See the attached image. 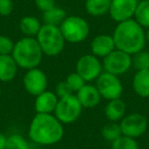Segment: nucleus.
<instances>
[{"instance_id": "f257e3e1", "label": "nucleus", "mask_w": 149, "mask_h": 149, "mask_svg": "<svg viewBox=\"0 0 149 149\" xmlns=\"http://www.w3.org/2000/svg\"><path fill=\"white\" fill-rule=\"evenodd\" d=\"M28 134L36 144L54 145L63 137V124L51 113H36L30 123Z\"/></svg>"}, {"instance_id": "20e7f679", "label": "nucleus", "mask_w": 149, "mask_h": 149, "mask_svg": "<svg viewBox=\"0 0 149 149\" xmlns=\"http://www.w3.org/2000/svg\"><path fill=\"white\" fill-rule=\"evenodd\" d=\"M36 39L41 47L43 54L47 56L59 55L65 46L63 35L59 27L56 26L43 24L41 30L36 36Z\"/></svg>"}, {"instance_id": "b1692460", "label": "nucleus", "mask_w": 149, "mask_h": 149, "mask_svg": "<svg viewBox=\"0 0 149 149\" xmlns=\"http://www.w3.org/2000/svg\"><path fill=\"white\" fill-rule=\"evenodd\" d=\"M132 66L137 70H149V52L141 50L132 55Z\"/></svg>"}, {"instance_id": "ddd939ff", "label": "nucleus", "mask_w": 149, "mask_h": 149, "mask_svg": "<svg viewBox=\"0 0 149 149\" xmlns=\"http://www.w3.org/2000/svg\"><path fill=\"white\" fill-rule=\"evenodd\" d=\"M90 47L93 55L98 58H104L116 49V44H114L112 35L100 34L93 38Z\"/></svg>"}, {"instance_id": "1a4fd4ad", "label": "nucleus", "mask_w": 149, "mask_h": 149, "mask_svg": "<svg viewBox=\"0 0 149 149\" xmlns=\"http://www.w3.org/2000/svg\"><path fill=\"white\" fill-rule=\"evenodd\" d=\"M120 127L124 136L136 139L141 137L147 131L148 120L144 114L133 112L125 116L120 120Z\"/></svg>"}, {"instance_id": "423d86ee", "label": "nucleus", "mask_w": 149, "mask_h": 149, "mask_svg": "<svg viewBox=\"0 0 149 149\" xmlns=\"http://www.w3.org/2000/svg\"><path fill=\"white\" fill-rule=\"evenodd\" d=\"M83 110L76 94H72L63 98H59L54 110V116L61 124L68 125L76 122L80 118Z\"/></svg>"}, {"instance_id": "f3484780", "label": "nucleus", "mask_w": 149, "mask_h": 149, "mask_svg": "<svg viewBox=\"0 0 149 149\" xmlns=\"http://www.w3.org/2000/svg\"><path fill=\"white\" fill-rule=\"evenodd\" d=\"M17 66L13 55H0V82H10L17 72Z\"/></svg>"}, {"instance_id": "9d476101", "label": "nucleus", "mask_w": 149, "mask_h": 149, "mask_svg": "<svg viewBox=\"0 0 149 149\" xmlns=\"http://www.w3.org/2000/svg\"><path fill=\"white\" fill-rule=\"evenodd\" d=\"M103 70L101 61L93 54H85L78 59L76 72L83 78L85 82L96 81Z\"/></svg>"}, {"instance_id": "aec40b11", "label": "nucleus", "mask_w": 149, "mask_h": 149, "mask_svg": "<svg viewBox=\"0 0 149 149\" xmlns=\"http://www.w3.org/2000/svg\"><path fill=\"white\" fill-rule=\"evenodd\" d=\"M111 0H86L85 8L92 17H101L109 11Z\"/></svg>"}, {"instance_id": "7c9ffc66", "label": "nucleus", "mask_w": 149, "mask_h": 149, "mask_svg": "<svg viewBox=\"0 0 149 149\" xmlns=\"http://www.w3.org/2000/svg\"><path fill=\"white\" fill-rule=\"evenodd\" d=\"M34 1H35L36 7L42 13H45V11L56 6L55 0H34Z\"/></svg>"}, {"instance_id": "72a5a7b5", "label": "nucleus", "mask_w": 149, "mask_h": 149, "mask_svg": "<svg viewBox=\"0 0 149 149\" xmlns=\"http://www.w3.org/2000/svg\"><path fill=\"white\" fill-rule=\"evenodd\" d=\"M0 97H1V88H0Z\"/></svg>"}, {"instance_id": "6e6552de", "label": "nucleus", "mask_w": 149, "mask_h": 149, "mask_svg": "<svg viewBox=\"0 0 149 149\" xmlns=\"http://www.w3.org/2000/svg\"><path fill=\"white\" fill-rule=\"evenodd\" d=\"M102 66L104 72L118 77L120 74H126L132 68V55L122 50L114 49L111 53L103 58Z\"/></svg>"}, {"instance_id": "4be33fe9", "label": "nucleus", "mask_w": 149, "mask_h": 149, "mask_svg": "<svg viewBox=\"0 0 149 149\" xmlns=\"http://www.w3.org/2000/svg\"><path fill=\"white\" fill-rule=\"evenodd\" d=\"M135 21L143 28H149V0H141L138 2L136 11H135Z\"/></svg>"}, {"instance_id": "6ab92c4d", "label": "nucleus", "mask_w": 149, "mask_h": 149, "mask_svg": "<svg viewBox=\"0 0 149 149\" xmlns=\"http://www.w3.org/2000/svg\"><path fill=\"white\" fill-rule=\"evenodd\" d=\"M41 28V22L33 15H26L19 21V30L25 37L36 38Z\"/></svg>"}, {"instance_id": "a211bd4d", "label": "nucleus", "mask_w": 149, "mask_h": 149, "mask_svg": "<svg viewBox=\"0 0 149 149\" xmlns=\"http://www.w3.org/2000/svg\"><path fill=\"white\" fill-rule=\"evenodd\" d=\"M133 89L142 98L149 97V70H137L133 77Z\"/></svg>"}, {"instance_id": "f8f14e48", "label": "nucleus", "mask_w": 149, "mask_h": 149, "mask_svg": "<svg viewBox=\"0 0 149 149\" xmlns=\"http://www.w3.org/2000/svg\"><path fill=\"white\" fill-rule=\"evenodd\" d=\"M138 2V0H111L108 13L116 23L128 21L134 17Z\"/></svg>"}, {"instance_id": "dca6fc26", "label": "nucleus", "mask_w": 149, "mask_h": 149, "mask_svg": "<svg viewBox=\"0 0 149 149\" xmlns=\"http://www.w3.org/2000/svg\"><path fill=\"white\" fill-rule=\"evenodd\" d=\"M104 114L109 122L116 123L118 120L120 122V120L126 116V103H125V101L122 98L108 100L107 104L104 107Z\"/></svg>"}, {"instance_id": "2f4dec72", "label": "nucleus", "mask_w": 149, "mask_h": 149, "mask_svg": "<svg viewBox=\"0 0 149 149\" xmlns=\"http://www.w3.org/2000/svg\"><path fill=\"white\" fill-rule=\"evenodd\" d=\"M7 137L4 134L0 133V149H6Z\"/></svg>"}, {"instance_id": "4468645a", "label": "nucleus", "mask_w": 149, "mask_h": 149, "mask_svg": "<svg viewBox=\"0 0 149 149\" xmlns=\"http://www.w3.org/2000/svg\"><path fill=\"white\" fill-rule=\"evenodd\" d=\"M76 96L79 99L83 108L96 107L100 103V100L102 98L96 86L91 85V84H85L76 93Z\"/></svg>"}, {"instance_id": "393cba45", "label": "nucleus", "mask_w": 149, "mask_h": 149, "mask_svg": "<svg viewBox=\"0 0 149 149\" xmlns=\"http://www.w3.org/2000/svg\"><path fill=\"white\" fill-rule=\"evenodd\" d=\"M111 149H140V147L136 139L122 135L111 143Z\"/></svg>"}, {"instance_id": "2eb2a0df", "label": "nucleus", "mask_w": 149, "mask_h": 149, "mask_svg": "<svg viewBox=\"0 0 149 149\" xmlns=\"http://www.w3.org/2000/svg\"><path fill=\"white\" fill-rule=\"evenodd\" d=\"M57 102L58 97L54 92L48 90L42 92L41 94L36 96L34 103L36 113H52L55 110Z\"/></svg>"}, {"instance_id": "f03ea898", "label": "nucleus", "mask_w": 149, "mask_h": 149, "mask_svg": "<svg viewBox=\"0 0 149 149\" xmlns=\"http://www.w3.org/2000/svg\"><path fill=\"white\" fill-rule=\"evenodd\" d=\"M116 49L133 55L144 49L146 44L144 29L135 19L118 23L112 34Z\"/></svg>"}, {"instance_id": "412c9836", "label": "nucleus", "mask_w": 149, "mask_h": 149, "mask_svg": "<svg viewBox=\"0 0 149 149\" xmlns=\"http://www.w3.org/2000/svg\"><path fill=\"white\" fill-rule=\"evenodd\" d=\"M66 13L63 8L58 6H54L53 8L43 13V23L45 25H51L59 27L62 24V22L66 19Z\"/></svg>"}, {"instance_id": "c756f323", "label": "nucleus", "mask_w": 149, "mask_h": 149, "mask_svg": "<svg viewBox=\"0 0 149 149\" xmlns=\"http://www.w3.org/2000/svg\"><path fill=\"white\" fill-rule=\"evenodd\" d=\"M13 11V0H0V15L8 17Z\"/></svg>"}, {"instance_id": "c85d7f7f", "label": "nucleus", "mask_w": 149, "mask_h": 149, "mask_svg": "<svg viewBox=\"0 0 149 149\" xmlns=\"http://www.w3.org/2000/svg\"><path fill=\"white\" fill-rule=\"evenodd\" d=\"M54 93L56 94V96L59 98H63L66 97V96H70L72 94H74V92L72 91V89L70 88V86L66 84L65 81H61L55 86V92Z\"/></svg>"}, {"instance_id": "9b49d317", "label": "nucleus", "mask_w": 149, "mask_h": 149, "mask_svg": "<svg viewBox=\"0 0 149 149\" xmlns=\"http://www.w3.org/2000/svg\"><path fill=\"white\" fill-rule=\"evenodd\" d=\"M23 84L26 91L33 96H38L47 90L46 74L39 68L28 70L23 78Z\"/></svg>"}, {"instance_id": "473e14b6", "label": "nucleus", "mask_w": 149, "mask_h": 149, "mask_svg": "<svg viewBox=\"0 0 149 149\" xmlns=\"http://www.w3.org/2000/svg\"><path fill=\"white\" fill-rule=\"evenodd\" d=\"M145 37H146V42L149 43V28L147 29V31L145 32Z\"/></svg>"}, {"instance_id": "bb28decb", "label": "nucleus", "mask_w": 149, "mask_h": 149, "mask_svg": "<svg viewBox=\"0 0 149 149\" xmlns=\"http://www.w3.org/2000/svg\"><path fill=\"white\" fill-rule=\"evenodd\" d=\"M64 81L70 86V88L72 89V91L74 92V93H77V92L86 84V82L83 80V78H82L77 72L68 74V76L65 78Z\"/></svg>"}, {"instance_id": "a878e982", "label": "nucleus", "mask_w": 149, "mask_h": 149, "mask_svg": "<svg viewBox=\"0 0 149 149\" xmlns=\"http://www.w3.org/2000/svg\"><path fill=\"white\" fill-rule=\"evenodd\" d=\"M6 149H30V145L24 136L13 134L7 137Z\"/></svg>"}, {"instance_id": "0eeeda50", "label": "nucleus", "mask_w": 149, "mask_h": 149, "mask_svg": "<svg viewBox=\"0 0 149 149\" xmlns=\"http://www.w3.org/2000/svg\"><path fill=\"white\" fill-rule=\"evenodd\" d=\"M96 88L99 91L102 98L106 100H112L122 98L124 87L118 76L109 72H102L96 80Z\"/></svg>"}, {"instance_id": "cd10ccee", "label": "nucleus", "mask_w": 149, "mask_h": 149, "mask_svg": "<svg viewBox=\"0 0 149 149\" xmlns=\"http://www.w3.org/2000/svg\"><path fill=\"white\" fill-rule=\"evenodd\" d=\"M15 42L11 38L5 35H0V55H11Z\"/></svg>"}, {"instance_id": "5701e85b", "label": "nucleus", "mask_w": 149, "mask_h": 149, "mask_svg": "<svg viewBox=\"0 0 149 149\" xmlns=\"http://www.w3.org/2000/svg\"><path fill=\"white\" fill-rule=\"evenodd\" d=\"M102 138L107 142L112 143L118 138L122 136V130H120V124L110 122L109 124L105 125L101 130Z\"/></svg>"}, {"instance_id": "39448f33", "label": "nucleus", "mask_w": 149, "mask_h": 149, "mask_svg": "<svg viewBox=\"0 0 149 149\" xmlns=\"http://www.w3.org/2000/svg\"><path fill=\"white\" fill-rule=\"evenodd\" d=\"M65 42L79 44L85 41L90 34V26L85 19L79 15H70L59 26Z\"/></svg>"}, {"instance_id": "7ed1b4c3", "label": "nucleus", "mask_w": 149, "mask_h": 149, "mask_svg": "<svg viewBox=\"0 0 149 149\" xmlns=\"http://www.w3.org/2000/svg\"><path fill=\"white\" fill-rule=\"evenodd\" d=\"M11 55L19 68L28 70L39 66L43 52L36 38L24 37L15 43Z\"/></svg>"}]
</instances>
